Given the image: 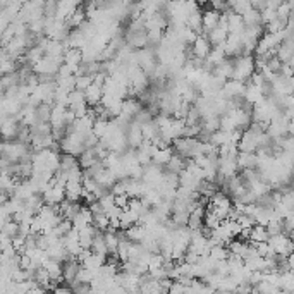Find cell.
Segmentation results:
<instances>
[{
    "instance_id": "ac0fdd59",
    "label": "cell",
    "mask_w": 294,
    "mask_h": 294,
    "mask_svg": "<svg viewBox=\"0 0 294 294\" xmlns=\"http://www.w3.org/2000/svg\"><path fill=\"white\" fill-rule=\"evenodd\" d=\"M98 162H100V160L97 158V155H95V150L93 148L83 150V152H81V155L78 157V165L81 167V171L93 167L95 163H98Z\"/></svg>"
},
{
    "instance_id": "ba28073f",
    "label": "cell",
    "mask_w": 294,
    "mask_h": 294,
    "mask_svg": "<svg viewBox=\"0 0 294 294\" xmlns=\"http://www.w3.org/2000/svg\"><path fill=\"white\" fill-rule=\"evenodd\" d=\"M41 196H43L45 205H52V207H59V205H60L62 201L65 200L64 189H62V188H55V186H50V188H47L43 193H41Z\"/></svg>"
},
{
    "instance_id": "f1b7e54d",
    "label": "cell",
    "mask_w": 294,
    "mask_h": 294,
    "mask_svg": "<svg viewBox=\"0 0 294 294\" xmlns=\"http://www.w3.org/2000/svg\"><path fill=\"white\" fill-rule=\"evenodd\" d=\"M90 251L93 255H100V256H109L107 253V248H105V241H103V234L98 233L97 236L93 237V243H91Z\"/></svg>"
},
{
    "instance_id": "f546056e",
    "label": "cell",
    "mask_w": 294,
    "mask_h": 294,
    "mask_svg": "<svg viewBox=\"0 0 294 294\" xmlns=\"http://www.w3.org/2000/svg\"><path fill=\"white\" fill-rule=\"evenodd\" d=\"M91 225L97 229L98 233H107L109 231V217L105 214H100V215H93V220H91Z\"/></svg>"
},
{
    "instance_id": "b9f144b4",
    "label": "cell",
    "mask_w": 294,
    "mask_h": 294,
    "mask_svg": "<svg viewBox=\"0 0 294 294\" xmlns=\"http://www.w3.org/2000/svg\"><path fill=\"white\" fill-rule=\"evenodd\" d=\"M98 203H100V207H102V210H103V214H105L107 210H110V208L114 207V195L112 193H105V195L103 196H100V198H98Z\"/></svg>"
},
{
    "instance_id": "44dd1931",
    "label": "cell",
    "mask_w": 294,
    "mask_h": 294,
    "mask_svg": "<svg viewBox=\"0 0 294 294\" xmlns=\"http://www.w3.org/2000/svg\"><path fill=\"white\" fill-rule=\"evenodd\" d=\"M184 26L200 37V35H201V9H196V11H193L191 14L188 16V19H186Z\"/></svg>"
},
{
    "instance_id": "9c48e42d",
    "label": "cell",
    "mask_w": 294,
    "mask_h": 294,
    "mask_svg": "<svg viewBox=\"0 0 294 294\" xmlns=\"http://www.w3.org/2000/svg\"><path fill=\"white\" fill-rule=\"evenodd\" d=\"M191 52H193V57L195 59H205L208 57V54L212 52V45L208 43V40L205 37H196V40L193 41L191 45Z\"/></svg>"
},
{
    "instance_id": "836d02e7",
    "label": "cell",
    "mask_w": 294,
    "mask_h": 294,
    "mask_svg": "<svg viewBox=\"0 0 294 294\" xmlns=\"http://www.w3.org/2000/svg\"><path fill=\"white\" fill-rule=\"evenodd\" d=\"M229 256V251L225 246H212L208 251V258L214 261H225Z\"/></svg>"
},
{
    "instance_id": "c3c4849f",
    "label": "cell",
    "mask_w": 294,
    "mask_h": 294,
    "mask_svg": "<svg viewBox=\"0 0 294 294\" xmlns=\"http://www.w3.org/2000/svg\"><path fill=\"white\" fill-rule=\"evenodd\" d=\"M114 203H116V207H119L120 210H127V203H129V196H127V195L114 196Z\"/></svg>"
},
{
    "instance_id": "5b68a950",
    "label": "cell",
    "mask_w": 294,
    "mask_h": 294,
    "mask_svg": "<svg viewBox=\"0 0 294 294\" xmlns=\"http://www.w3.org/2000/svg\"><path fill=\"white\" fill-rule=\"evenodd\" d=\"M126 143L129 148L133 150H138L139 145H141L145 139H143V133H141V126H138L136 122H131L129 127L126 129Z\"/></svg>"
},
{
    "instance_id": "e575fe53",
    "label": "cell",
    "mask_w": 294,
    "mask_h": 294,
    "mask_svg": "<svg viewBox=\"0 0 294 294\" xmlns=\"http://www.w3.org/2000/svg\"><path fill=\"white\" fill-rule=\"evenodd\" d=\"M251 9V2L248 0H236V2H229V11L234 12V14H239L243 16L246 11Z\"/></svg>"
},
{
    "instance_id": "d6a6232c",
    "label": "cell",
    "mask_w": 294,
    "mask_h": 294,
    "mask_svg": "<svg viewBox=\"0 0 294 294\" xmlns=\"http://www.w3.org/2000/svg\"><path fill=\"white\" fill-rule=\"evenodd\" d=\"M2 236H5V237H9V239H16V237L19 236V224L18 222H14V220H9V222H5L4 224V229H2Z\"/></svg>"
},
{
    "instance_id": "74e56055",
    "label": "cell",
    "mask_w": 294,
    "mask_h": 294,
    "mask_svg": "<svg viewBox=\"0 0 294 294\" xmlns=\"http://www.w3.org/2000/svg\"><path fill=\"white\" fill-rule=\"evenodd\" d=\"M267 229V234H269L270 237L272 236H279V234H284V225H282V220L280 218H272V220L269 222V224L265 225Z\"/></svg>"
},
{
    "instance_id": "d590c367",
    "label": "cell",
    "mask_w": 294,
    "mask_h": 294,
    "mask_svg": "<svg viewBox=\"0 0 294 294\" xmlns=\"http://www.w3.org/2000/svg\"><path fill=\"white\" fill-rule=\"evenodd\" d=\"M35 114H37L38 122H48V124H50V114H52V107L50 105H47V103H40V105L35 109Z\"/></svg>"
},
{
    "instance_id": "7402d4cb",
    "label": "cell",
    "mask_w": 294,
    "mask_h": 294,
    "mask_svg": "<svg viewBox=\"0 0 294 294\" xmlns=\"http://www.w3.org/2000/svg\"><path fill=\"white\" fill-rule=\"evenodd\" d=\"M103 241H105V248H107V253L109 256L117 258V246H119V236L117 233H112V231H107L103 233Z\"/></svg>"
},
{
    "instance_id": "f6af8a7d",
    "label": "cell",
    "mask_w": 294,
    "mask_h": 294,
    "mask_svg": "<svg viewBox=\"0 0 294 294\" xmlns=\"http://www.w3.org/2000/svg\"><path fill=\"white\" fill-rule=\"evenodd\" d=\"M287 26V22H284V21H280V19H274L272 22H269L267 24V33H280L282 31L284 28Z\"/></svg>"
},
{
    "instance_id": "4fadbf2b",
    "label": "cell",
    "mask_w": 294,
    "mask_h": 294,
    "mask_svg": "<svg viewBox=\"0 0 294 294\" xmlns=\"http://www.w3.org/2000/svg\"><path fill=\"white\" fill-rule=\"evenodd\" d=\"M83 93H84V100H86V105L95 107V105H98V103H100V100H102L103 88L100 86V84L91 83L90 86L83 91Z\"/></svg>"
},
{
    "instance_id": "52a82bcc",
    "label": "cell",
    "mask_w": 294,
    "mask_h": 294,
    "mask_svg": "<svg viewBox=\"0 0 294 294\" xmlns=\"http://www.w3.org/2000/svg\"><path fill=\"white\" fill-rule=\"evenodd\" d=\"M79 269H81V263L76 258H69L67 261L62 263V279H64V282L67 284V286L76 280V274Z\"/></svg>"
},
{
    "instance_id": "1f68e13d",
    "label": "cell",
    "mask_w": 294,
    "mask_h": 294,
    "mask_svg": "<svg viewBox=\"0 0 294 294\" xmlns=\"http://www.w3.org/2000/svg\"><path fill=\"white\" fill-rule=\"evenodd\" d=\"M243 22H244V28H250V26H258L261 24L260 21V12L255 11V9H250V11H246L243 16Z\"/></svg>"
},
{
    "instance_id": "277c9868",
    "label": "cell",
    "mask_w": 294,
    "mask_h": 294,
    "mask_svg": "<svg viewBox=\"0 0 294 294\" xmlns=\"http://www.w3.org/2000/svg\"><path fill=\"white\" fill-rule=\"evenodd\" d=\"M258 148V135L251 133L250 129H246L241 135V139L237 143V152L239 153H255Z\"/></svg>"
},
{
    "instance_id": "4316f807",
    "label": "cell",
    "mask_w": 294,
    "mask_h": 294,
    "mask_svg": "<svg viewBox=\"0 0 294 294\" xmlns=\"http://www.w3.org/2000/svg\"><path fill=\"white\" fill-rule=\"evenodd\" d=\"M146 236V231L143 229V225H133L131 229L126 231V239L131 241V243H136V244H141V241L145 239Z\"/></svg>"
},
{
    "instance_id": "e0dca14e",
    "label": "cell",
    "mask_w": 294,
    "mask_h": 294,
    "mask_svg": "<svg viewBox=\"0 0 294 294\" xmlns=\"http://www.w3.org/2000/svg\"><path fill=\"white\" fill-rule=\"evenodd\" d=\"M62 60H64V64L67 65V67H71V69L76 73V69L81 65V62H83L81 50H76V48H67L65 54H64V57H62Z\"/></svg>"
},
{
    "instance_id": "2e32d148",
    "label": "cell",
    "mask_w": 294,
    "mask_h": 294,
    "mask_svg": "<svg viewBox=\"0 0 294 294\" xmlns=\"http://www.w3.org/2000/svg\"><path fill=\"white\" fill-rule=\"evenodd\" d=\"M174 155V150H172V146H169V148H162V150H155L152 155V165H157V167H165L167 165V162L171 160V157Z\"/></svg>"
},
{
    "instance_id": "cb8c5ba5",
    "label": "cell",
    "mask_w": 294,
    "mask_h": 294,
    "mask_svg": "<svg viewBox=\"0 0 294 294\" xmlns=\"http://www.w3.org/2000/svg\"><path fill=\"white\" fill-rule=\"evenodd\" d=\"M269 234H267V229L263 227V225H253L250 231V243L256 244V243H267L269 241Z\"/></svg>"
},
{
    "instance_id": "4dcf8cb0",
    "label": "cell",
    "mask_w": 294,
    "mask_h": 294,
    "mask_svg": "<svg viewBox=\"0 0 294 294\" xmlns=\"http://www.w3.org/2000/svg\"><path fill=\"white\" fill-rule=\"evenodd\" d=\"M74 167H78V158H76V157H71V155H65V153H62L60 162H59V171L69 172L71 169H74Z\"/></svg>"
},
{
    "instance_id": "816d5d0a",
    "label": "cell",
    "mask_w": 294,
    "mask_h": 294,
    "mask_svg": "<svg viewBox=\"0 0 294 294\" xmlns=\"http://www.w3.org/2000/svg\"><path fill=\"white\" fill-rule=\"evenodd\" d=\"M52 294H73V291L65 286H57L54 291H52Z\"/></svg>"
},
{
    "instance_id": "83f0119b",
    "label": "cell",
    "mask_w": 294,
    "mask_h": 294,
    "mask_svg": "<svg viewBox=\"0 0 294 294\" xmlns=\"http://www.w3.org/2000/svg\"><path fill=\"white\" fill-rule=\"evenodd\" d=\"M184 167H186V160L181 158V157L176 155V153H174V155L171 157V160L167 162V165H165L163 169H165L167 172H172V174H177L179 176L182 171H184Z\"/></svg>"
},
{
    "instance_id": "681fc988",
    "label": "cell",
    "mask_w": 294,
    "mask_h": 294,
    "mask_svg": "<svg viewBox=\"0 0 294 294\" xmlns=\"http://www.w3.org/2000/svg\"><path fill=\"white\" fill-rule=\"evenodd\" d=\"M184 293H186V287L182 286V284H179L177 280H172L167 294H184Z\"/></svg>"
},
{
    "instance_id": "8fae6325",
    "label": "cell",
    "mask_w": 294,
    "mask_h": 294,
    "mask_svg": "<svg viewBox=\"0 0 294 294\" xmlns=\"http://www.w3.org/2000/svg\"><path fill=\"white\" fill-rule=\"evenodd\" d=\"M233 69H234L233 59H225V60H222L218 65H215L212 76L218 78V79L222 81H229V79H233Z\"/></svg>"
},
{
    "instance_id": "7a4b0ae2",
    "label": "cell",
    "mask_w": 294,
    "mask_h": 294,
    "mask_svg": "<svg viewBox=\"0 0 294 294\" xmlns=\"http://www.w3.org/2000/svg\"><path fill=\"white\" fill-rule=\"evenodd\" d=\"M269 246L272 248V251L277 255V256L280 258H287L293 255V241H291L289 236H286V234H279V236H272L269 237Z\"/></svg>"
},
{
    "instance_id": "3957f363",
    "label": "cell",
    "mask_w": 294,
    "mask_h": 294,
    "mask_svg": "<svg viewBox=\"0 0 294 294\" xmlns=\"http://www.w3.org/2000/svg\"><path fill=\"white\" fill-rule=\"evenodd\" d=\"M19 120L16 117H2L0 119V138L5 141H14L18 138Z\"/></svg>"
},
{
    "instance_id": "f5cc1de1",
    "label": "cell",
    "mask_w": 294,
    "mask_h": 294,
    "mask_svg": "<svg viewBox=\"0 0 294 294\" xmlns=\"http://www.w3.org/2000/svg\"><path fill=\"white\" fill-rule=\"evenodd\" d=\"M2 150H4V141H0V157H2Z\"/></svg>"
},
{
    "instance_id": "60d3db41",
    "label": "cell",
    "mask_w": 294,
    "mask_h": 294,
    "mask_svg": "<svg viewBox=\"0 0 294 294\" xmlns=\"http://www.w3.org/2000/svg\"><path fill=\"white\" fill-rule=\"evenodd\" d=\"M152 120H153V116H152V114H150L146 109H141V110H139V112L135 116V119H133V122H136V124H138V126H141V127H143V126H146V124L152 122Z\"/></svg>"
},
{
    "instance_id": "f907efd6",
    "label": "cell",
    "mask_w": 294,
    "mask_h": 294,
    "mask_svg": "<svg viewBox=\"0 0 294 294\" xmlns=\"http://www.w3.org/2000/svg\"><path fill=\"white\" fill-rule=\"evenodd\" d=\"M282 4V0H267V7L265 9H270V11H277Z\"/></svg>"
},
{
    "instance_id": "7bdbcfd3",
    "label": "cell",
    "mask_w": 294,
    "mask_h": 294,
    "mask_svg": "<svg viewBox=\"0 0 294 294\" xmlns=\"http://www.w3.org/2000/svg\"><path fill=\"white\" fill-rule=\"evenodd\" d=\"M55 14H57V2L47 0L43 4V18L50 19V18H55Z\"/></svg>"
},
{
    "instance_id": "d6986e66",
    "label": "cell",
    "mask_w": 294,
    "mask_h": 294,
    "mask_svg": "<svg viewBox=\"0 0 294 294\" xmlns=\"http://www.w3.org/2000/svg\"><path fill=\"white\" fill-rule=\"evenodd\" d=\"M43 205H45V201H43V196H41V193H33L28 200H24V208L28 212H31L33 215H37L38 212L43 208Z\"/></svg>"
},
{
    "instance_id": "8992f818",
    "label": "cell",
    "mask_w": 294,
    "mask_h": 294,
    "mask_svg": "<svg viewBox=\"0 0 294 294\" xmlns=\"http://www.w3.org/2000/svg\"><path fill=\"white\" fill-rule=\"evenodd\" d=\"M78 7H79V2H73V0H62V2H57V14H55V19L65 22L74 14V11H76Z\"/></svg>"
},
{
    "instance_id": "ee69618b",
    "label": "cell",
    "mask_w": 294,
    "mask_h": 294,
    "mask_svg": "<svg viewBox=\"0 0 294 294\" xmlns=\"http://www.w3.org/2000/svg\"><path fill=\"white\" fill-rule=\"evenodd\" d=\"M163 263H165V260H163V256L160 253L157 255H152L148 260V272H152V270H157L160 269V267H163Z\"/></svg>"
},
{
    "instance_id": "603a6c76",
    "label": "cell",
    "mask_w": 294,
    "mask_h": 294,
    "mask_svg": "<svg viewBox=\"0 0 294 294\" xmlns=\"http://www.w3.org/2000/svg\"><path fill=\"white\" fill-rule=\"evenodd\" d=\"M227 246H229L227 248L229 255H236V256H239L244 260V258H246V253H248V248H250V243L239 241V239H233Z\"/></svg>"
},
{
    "instance_id": "30bf717a",
    "label": "cell",
    "mask_w": 294,
    "mask_h": 294,
    "mask_svg": "<svg viewBox=\"0 0 294 294\" xmlns=\"http://www.w3.org/2000/svg\"><path fill=\"white\" fill-rule=\"evenodd\" d=\"M236 165H237V171H256V165H258L256 153H239L237 152Z\"/></svg>"
},
{
    "instance_id": "ffe728a7",
    "label": "cell",
    "mask_w": 294,
    "mask_h": 294,
    "mask_svg": "<svg viewBox=\"0 0 294 294\" xmlns=\"http://www.w3.org/2000/svg\"><path fill=\"white\" fill-rule=\"evenodd\" d=\"M91 220H93V215L90 214V210H88L86 207L81 208V212L76 215V217L71 220V224H73V229H76V231H79V229L86 227V225L91 224Z\"/></svg>"
},
{
    "instance_id": "6da1fadb",
    "label": "cell",
    "mask_w": 294,
    "mask_h": 294,
    "mask_svg": "<svg viewBox=\"0 0 294 294\" xmlns=\"http://www.w3.org/2000/svg\"><path fill=\"white\" fill-rule=\"evenodd\" d=\"M233 62H234L233 79L246 84V81H250L251 74L255 73L253 55H244V57H239V59H233Z\"/></svg>"
},
{
    "instance_id": "7dc6e473",
    "label": "cell",
    "mask_w": 294,
    "mask_h": 294,
    "mask_svg": "<svg viewBox=\"0 0 294 294\" xmlns=\"http://www.w3.org/2000/svg\"><path fill=\"white\" fill-rule=\"evenodd\" d=\"M236 222L239 224L241 229H251L253 225H256V224H255V218L248 217V215H243V214H241L239 217L236 218Z\"/></svg>"
},
{
    "instance_id": "484cf974",
    "label": "cell",
    "mask_w": 294,
    "mask_h": 294,
    "mask_svg": "<svg viewBox=\"0 0 294 294\" xmlns=\"http://www.w3.org/2000/svg\"><path fill=\"white\" fill-rule=\"evenodd\" d=\"M136 224H138V215L133 214V212H129V210H122V214H120V217H119V229L120 231L126 233L127 229H131Z\"/></svg>"
},
{
    "instance_id": "bcb514c9",
    "label": "cell",
    "mask_w": 294,
    "mask_h": 294,
    "mask_svg": "<svg viewBox=\"0 0 294 294\" xmlns=\"http://www.w3.org/2000/svg\"><path fill=\"white\" fill-rule=\"evenodd\" d=\"M279 203H280V205H284V207H286L289 212H293V207H294V195H293V191L284 193Z\"/></svg>"
},
{
    "instance_id": "7c38bea8",
    "label": "cell",
    "mask_w": 294,
    "mask_h": 294,
    "mask_svg": "<svg viewBox=\"0 0 294 294\" xmlns=\"http://www.w3.org/2000/svg\"><path fill=\"white\" fill-rule=\"evenodd\" d=\"M143 109L141 102H139L138 98H124L122 100V110H120V116L127 117V119H135V116Z\"/></svg>"
},
{
    "instance_id": "8d00e7d4",
    "label": "cell",
    "mask_w": 294,
    "mask_h": 294,
    "mask_svg": "<svg viewBox=\"0 0 294 294\" xmlns=\"http://www.w3.org/2000/svg\"><path fill=\"white\" fill-rule=\"evenodd\" d=\"M279 289L282 291V293H293V289H294V277H293V272L280 274Z\"/></svg>"
},
{
    "instance_id": "d4e9b609",
    "label": "cell",
    "mask_w": 294,
    "mask_h": 294,
    "mask_svg": "<svg viewBox=\"0 0 294 294\" xmlns=\"http://www.w3.org/2000/svg\"><path fill=\"white\" fill-rule=\"evenodd\" d=\"M84 21H86V14H84V7L79 4V7H78L76 11H74V14L71 16V18L67 19V21H65V24H67V28H69L71 31H73V29H78V28H79V26L83 24Z\"/></svg>"
},
{
    "instance_id": "ab89813d",
    "label": "cell",
    "mask_w": 294,
    "mask_h": 294,
    "mask_svg": "<svg viewBox=\"0 0 294 294\" xmlns=\"http://www.w3.org/2000/svg\"><path fill=\"white\" fill-rule=\"evenodd\" d=\"M93 279H95V272H91V270L84 269V267H81V269L78 270V274H76V282H79V284H88V286H90L91 280H93Z\"/></svg>"
},
{
    "instance_id": "5bb4252c",
    "label": "cell",
    "mask_w": 294,
    "mask_h": 294,
    "mask_svg": "<svg viewBox=\"0 0 294 294\" xmlns=\"http://www.w3.org/2000/svg\"><path fill=\"white\" fill-rule=\"evenodd\" d=\"M97 234H98V231L91 224L83 229H79V231H78V241H79L81 248H83V250H90L91 243H93V237L97 236Z\"/></svg>"
},
{
    "instance_id": "9a60e30c",
    "label": "cell",
    "mask_w": 294,
    "mask_h": 294,
    "mask_svg": "<svg viewBox=\"0 0 294 294\" xmlns=\"http://www.w3.org/2000/svg\"><path fill=\"white\" fill-rule=\"evenodd\" d=\"M41 269L48 274L50 280L57 284V286H59V282H62V280H64V279H62V263H59V261L47 260L43 265H41Z\"/></svg>"
},
{
    "instance_id": "f35d334b",
    "label": "cell",
    "mask_w": 294,
    "mask_h": 294,
    "mask_svg": "<svg viewBox=\"0 0 294 294\" xmlns=\"http://www.w3.org/2000/svg\"><path fill=\"white\" fill-rule=\"evenodd\" d=\"M220 224H222L220 218H218L217 215L214 214V212L207 210V214H205V218H203V227H207L208 231H214V229H217Z\"/></svg>"
}]
</instances>
